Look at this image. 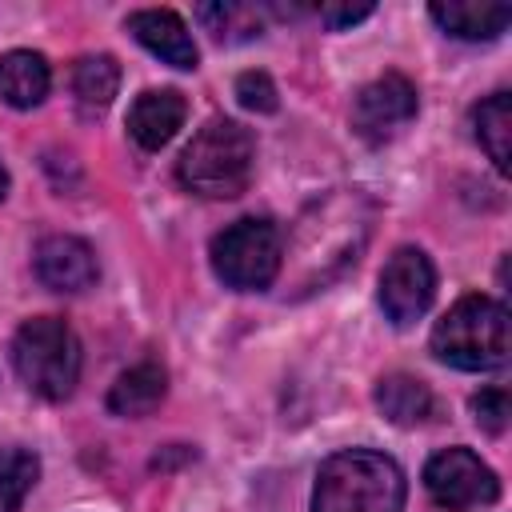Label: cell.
Masks as SVG:
<instances>
[{
	"mask_svg": "<svg viewBox=\"0 0 512 512\" xmlns=\"http://www.w3.org/2000/svg\"><path fill=\"white\" fill-rule=\"evenodd\" d=\"M508 308L492 296H460L432 328L436 360L460 372H492L508 364Z\"/></svg>",
	"mask_w": 512,
	"mask_h": 512,
	"instance_id": "3",
	"label": "cell"
},
{
	"mask_svg": "<svg viewBox=\"0 0 512 512\" xmlns=\"http://www.w3.org/2000/svg\"><path fill=\"white\" fill-rule=\"evenodd\" d=\"M428 16H432L448 36H460V40H496V36L508 28L512 8H508V4L452 0V4H432Z\"/></svg>",
	"mask_w": 512,
	"mask_h": 512,
	"instance_id": "15",
	"label": "cell"
},
{
	"mask_svg": "<svg viewBox=\"0 0 512 512\" xmlns=\"http://www.w3.org/2000/svg\"><path fill=\"white\" fill-rule=\"evenodd\" d=\"M12 364L28 392L68 400L80 380V340L60 316H32L12 340Z\"/></svg>",
	"mask_w": 512,
	"mask_h": 512,
	"instance_id": "4",
	"label": "cell"
},
{
	"mask_svg": "<svg viewBox=\"0 0 512 512\" xmlns=\"http://www.w3.org/2000/svg\"><path fill=\"white\" fill-rule=\"evenodd\" d=\"M416 84L400 72H384L376 76L372 84H364L356 92V104H352V128L368 140V144H384L392 140L404 124L416 120Z\"/></svg>",
	"mask_w": 512,
	"mask_h": 512,
	"instance_id": "8",
	"label": "cell"
},
{
	"mask_svg": "<svg viewBox=\"0 0 512 512\" xmlns=\"http://www.w3.org/2000/svg\"><path fill=\"white\" fill-rule=\"evenodd\" d=\"M120 88V64L116 56L108 52H92V56H80L76 68H72V92H76V104L84 112H104L112 104Z\"/></svg>",
	"mask_w": 512,
	"mask_h": 512,
	"instance_id": "16",
	"label": "cell"
},
{
	"mask_svg": "<svg viewBox=\"0 0 512 512\" xmlns=\"http://www.w3.org/2000/svg\"><path fill=\"white\" fill-rule=\"evenodd\" d=\"M4 196H8V172L0 168V200H4Z\"/></svg>",
	"mask_w": 512,
	"mask_h": 512,
	"instance_id": "23",
	"label": "cell"
},
{
	"mask_svg": "<svg viewBox=\"0 0 512 512\" xmlns=\"http://www.w3.org/2000/svg\"><path fill=\"white\" fill-rule=\"evenodd\" d=\"M284 268V236L264 216H244L216 232L212 272L236 292H264Z\"/></svg>",
	"mask_w": 512,
	"mask_h": 512,
	"instance_id": "5",
	"label": "cell"
},
{
	"mask_svg": "<svg viewBox=\"0 0 512 512\" xmlns=\"http://www.w3.org/2000/svg\"><path fill=\"white\" fill-rule=\"evenodd\" d=\"M424 488L428 500L444 512H472L488 508L500 496L496 472L472 452V448H444L424 464Z\"/></svg>",
	"mask_w": 512,
	"mask_h": 512,
	"instance_id": "6",
	"label": "cell"
},
{
	"mask_svg": "<svg viewBox=\"0 0 512 512\" xmlns=\"http://www.w3.org/2000/svg\"><path fill=\"white\" fill-rule=\"evenodd\" d=\"M252 160H256V144L252 132L236 120H208L192 144L180 152L176 160V180L208 200H232L248 188L252 180Z\"/></svg>",
	"mask_w": 512,
	"mask_h": 512,
	"instance_id": "2",
	"label": "cell"
},
{
	"mask_svg": "<svg viewBox=\"0 0 512 512\" xmlns=\"http://www.w3.org/2000/svg\"><path fill=\"white\" fill-rule=\"evenodd\" d=\"M196 20L216 36V40H252L264 32V20L252 4H232V0H220V4H200L196 8Z\"/></svg>",
	"mask_w": 512,
	"mask_h": 512,
	"instance_id": "18",
	"label": "cell"
},
{
	"mask_svg": "<svg viewBox=\"0 0 512 512\" xmlns=\"http://www.w3.org/2000/svg\"><path fill=\"white\" fill-rule=\"evenodd\" d=\"M36 276L52 292H84L96 284V252L80 236H44L36 248Z\"/></svg>",
	"mask_w": 512,
	"mask_h": 512,
	"instance_id": "9",
	"label": "cell"
},
{
	"mask_svg": "<svg viewBox=\"0 0 512 512\" xmlns=\"http://www.w3.org/2000/svg\"><path fill=\"white\" fill-rule=\"evenodd\" d=\"M124 24H128V32H132L152 56H160L164 64H172V68H196V60H200L196 40H192L188 24H184L172 8H140V12H132Z\"/></svg>",
	"mask_w": 512,
	"mask_h": 512,
	"instance_id": "10",
	"label": "cell"
},
{
	"mask_svg": "<svg viewBox=\"0 0 512 512\" xmlns=\"http://www.w3.org/2000/svg\"><path fill=\"white\" fill-rule=\"evenodd\" d=\"M52 88V68L40 52L12 48L0 56V100L12 108H36Z\"/></svg>",
	"mask_w": 512,
	"mask_h": 512,
	"instance_id": "13",
	"label": "cell"
},
{
	"mask_svg": "<svg viewBox=\"0 0 512 512\" xmlns=\"http://www.w3.org/2000/svg\"><path fill=\"white\" fill-rule=\"evenodd\" d=\"M472 128L480 148L488 152V160L496 164V172H508V136H512V96L508 92H492L488 100L476 104L472 112Z\"/></svg>",
	"mask_w": 512,
	"mask_h": 512,
	"instance_id": "17",
	"label": "cell"
},
{
	"mask_svg": "<svg viewBox=\"0 0 512 512\" xmlns=\"http://www.w3.org/2000/svg\"><path fill=\"white\" fill-rule=\"evenodd\" d=\"M164 392H168V376H164V368L152 364V360H144V364H136V368H128V372L116 376V384L108 388V412L128 416V420L148 416V412L160 408Z\"/></svg>",
	"mask_w": 512,
	"mask_h": 512,
	"instance_id": "14",
	"label": "cell"
},
{
	"mask_svg": "<svg viewBox=\"0 0 512 512\" xmlns=\"http://www.w3.org/2000/svg\"><path fill=\"white\" fill-rule=\"evenodd\" d=\"M40 476V460L28 448H0V512H16Z\"/></svg>",
	"mask_w": 512,
	"mask_h": 512,
	"instance_id": "19",
	"label": "cell"
},
{
	"mask_svg": "<svg viewBox=\"0 0 512 512\" xmlns=\"http://www.w3.org/2000/svg\"><path fill=\"white\" fill-rule=\"evenodd\" d=\"M184 116H188V100L176 88H148L128 108V136L144 152H160L180 132Z\"/></svg>",
	"mask_w": 512,
	"mask_h": 512,
	"instance_id": "11",
	"label": "cell"
},
{
	"mask_svg": "<svg viewBox=\"0 0 512 512\" xmlns=\"http://www.w3.org/2000/svg\"><path fill=\"white\" fill-rule=\"evenodd\" d=\"M376 408L396 428H420L436 416V396L424 380H416L408 372H388L376 384Z\"/></svg>",
	"mask_w": 512,
	"mask_h": 512,
	"instance_id": "12",
	"label": "cell"
},
{
	"mask_svg": "<svg viewBox=\"0 0 512 512\" xmlns=\"http://www.w3.org/2000/svg\"><path fill=\"white\" fill-rule=\"evenodd\" d=\"M404 472L392 456L372 448H348L320 464L312 488V512H400Z\"/></svg>",
	"mask_w": 512,
	"mask_h": 512,
	"instance_id": "1",
	"label": "cell"
},
{
	"mask_svg": "<svg viewBox=\"0 0 512 512\" xmlns=\"http://www.w3.org/2000/svg\"><path fill=\"white\" fill-rule=\"evenodd\" d=\"M508 416H512V400H508V388H480L472 396V420L488 432V436H500L508 428Z\"/></svg>",
	"mask_w": 512,
	"mask_h": 512,
	"instance_id": "20",
	"label": "cell"
},
{
	"mask_svg": "<svg viewBox=\"0 0 512 512\" xmlns=\"http://www.w3.org/2000/svg\"><path fill=\"white\" fill-rule=\"evenodd\" d=\"M236 100L248 108V112H276V104H280V92H276V84H272V76L268 72H240L236 76Z\"/></svg>",
	"mask_w": 512,
	"mask_h": 512,
	"instance_id": "21",
	"label": "cell"
},
{
	"mask_svg": "<svg viewBox=\"0 0 512 512\" xmlns=\"http://www.w3.org/2000/svg\"><path fill=\"white\" fill-rule=\"evenodd\" d=\"M364 16H372V4H320V20H324L332 32L352 28V24L364 20Z\"/></svg>",
	"mask_w": 512,
	"mask_h": 512,
	"instance_id": "22",
	"label": "cell"
},
{
	"mask_svg": "<svg viewBox=\"0 0 512 512\" xmlns=\"http://www.w3.org/2000/svg\"><path fill=\"white\" fill-rule=\"evenodd\" d=\"M432 296H436L432 260L412 244L396 248L388 256V264L380 268V308H384V316L404 328V324H412L428 312Z\"/></svg>",
	"mask_w": 512,
	"mask_h": 512,
	"instance_id": "7",
	"label": "cell"
}]
</instances>
